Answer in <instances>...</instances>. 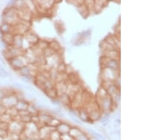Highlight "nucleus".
<instances>
[{"mask_svg": "<svg viewBox=\"0 0 159 140\" xmlns=\"http://www.w3.org/2000/svg\"><path fill=\"white\" fill-rule=\"evenodd\" d=\"M3 99H4V96H3L2 92L0 91V101H1V100Z\"/></svg>", "mask_w": 159, "mask_h": 140, "instance_id": "f03ea898", "label": "nucleus"}, {"mask_svg": "<svg viewBox=\"0 0 159 140\" xmlns=\"http://www.w3.org/2000/svg\"><path fill=\"white\" fill-rule=\"evenodd\" d=\"M8 76V74H7V72L4 70L3 68H1L0 67V76L1 77H5V76Z\"/></svg>", "mask_w": 159, "mask_h": 140, "instance_id": "f257e3e1", "label": "nucleus"}]
</instances>
